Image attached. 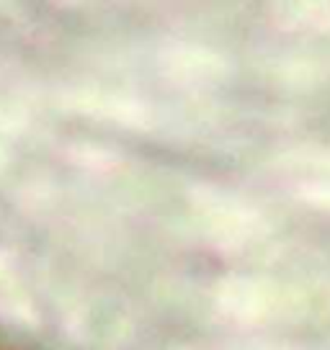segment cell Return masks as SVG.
I'll return each instance as SVG.
<instances>
[{
    "mask_svg": "<svg viewBox=\"0 0 330 350\" xmlns=\"http://www.w3.org/2000/svg\"><path fill=\"white\" fill-rule=\"evenodd\" d=\"M0 350H8V348H3V345H0Z\"/></svg>",
    "mask_w": 330,
    "mask_h": 350,
    "instance_id": "6da1fadb",
    "label": "cell"
}]
</instances>
